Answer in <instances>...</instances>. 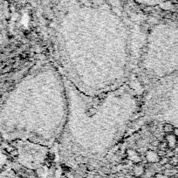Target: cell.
Here are the masks:
<instances>
[{"instance_id":"cell-12","label":"cell","mask_w":178,"mask_h":178,"mask_svg":"<svg viewBox=\"0 0 178 178\" xmlns=\"http://www.w3.org/2000/svg\"><path fill=\"white\" fill-rule=\"evenodd\" d=\"M176 137H178V128L177 127H175L174 130H173V133H172Z\"/></svg>"},{"instance_id":"cell-3","label":"cell","mask_w":178,"mask_h":178,"mask_svg":"<svg viewBox=\"0 0 178 178\" xmlns=\"http://www.w3.org/2000/svg\"><path fill=\"white\" fill-rule=\"evenodd\" d=\"M127 156H128V159L131 160L132 162H135V163H140V162H141L140 156L139 155V153L137 152V151L127 150Z\"/></svg>"},{"instance_id":"cell-10","label":"cell","mask_w":178,"mask_h":178,"mask_svg":"<svg viewBox=\"0 0 178 178\" xmlns=\"http://www.w3.org/2000/svg\"><path fill=\"white\" fill-rule=\"evenodd\" d=\"M159 144H160V141H159L158 140H154L151 141V145L154 146V147H158Z\"/></svg>"},{"instance_id":"cell-2","label":"cell","mask_w":178,"mask_h":178,"mask_svg":"<svg viewBox=\"0 0 178 178\" xmlns=\"http://www.w3.org/2000/svg\"><path fill=\"white\" fill-rule=\"evenodd\" d=\"M165 141L168 144V149H174L177 146V137L173 134H166Z\"/></svg>"},{"instance_id":"cell-5","label":"cell","mask_w":178,"mask_h":178,"mask_svg":"<svg viewBox=\"0 0 178 178\" xmlns=\"http://www.w3.org/2000/svg\"><path fill=\"white\" fill-rule=\"evenodd\" d=\"M174 128H175V127L172 124H170V123H166V124L163 125V132L165 134H172Z\"/></svg>"},{"instance_id":"cell-9","label":"cell","mask_w":178,"mask_h":178,"mask_svg":"<svg viewBox=\"0 0 178 178\" xmlns=\"http://www.w3.org/2000/svg\"><path fill=\"white\" fill-rule=\"evenodd\" d=\"M152 178H170V177H167V176L163 175V174H155Z\"/></svg>"},{"instance_id":"cell-8","label":"cell","mask_w":178,"mask_h":178,"mask_svg":"<svg viewBox=\"0 0 178 178\" xmlns=\"http://www.w3.org/2000/svg\"><path fill=\"white\" fill-rule=\"evenodd\" d=\"M157 154L159 155V157H160V158H162V157H165V156H166V151H164V150H161V149H159V150L157 151Z\"/></svg>"},{"instance_id":"cell-14","label":"cell","mask_w":178,"mask_h":178,"mask_svg":"<svg viewBox=\"0 0 178 178\" xmlns=\"http://www.w3.org/2000/svg\"><path fill=\"white\" fill-rule=\"evenodd\" d=\"M177 145H178V137H177Z\"/></svg>"},{"instance_id":"cell-6","label":"cell","mask_w":178,"mask_h":178,"mask_svg":"<svg viewBox=\"0 0 178 178\" xmlns=\"http://www.w3.org/2000/svg\"><path fill=\"white\" fill-rule=\"evenodd\" d=\"M168 163L169 164H171V165L173 166V167H177L178 164V156L177 155H174V156H172V157H170V158H168Z\"/></svg>"},{"instance_id":"cell-13","label":"cell","mask_w":178,"mask_h":178,"mask_svg":"<svg viewBox=\"0 0 178 178\" xmlns=\"http://www.w3.org/2000/svg\"><path fill=\"white\" fill-rule=\"evenodd\" d=\"M176 168H177V170H178V164H177V166L176 167Z\"/></svg>"},{"instance_id":"cell-7","label":"cell","mask_w":178,"mask_h":178,"mask_svg":"<svg viewBox=\"0 0 178 178\" xmlns=\"http://www.w3.org/2000/svg\"><path fill=\"white\" fill-rule=\"evenodd\" d=\"M158 148H159V149H161V150H164V151H166V150L168 149V144H167V142H166L165 140H164V141H162V142H160V144H159Z\"/></svg>"},{"instance_id":"cell-4","label":"cell","mask_w":178,"mask_h":178,"mask_svg":"<svg viewBox=\"0 0 178 178\" xmlns=\"http://www.w3.org/2000/svg\"><path fill=\"white\" fill-rule=\"evenodd\" d=\"M145 168L141 165H135L133 168V173L135 177H141L144 175Z\"/></svg>"},{"instance_id":"cell-1","label":"cell","mask_w":178,"mask_h":178,"mask_svg":"<svg viewBox=\"0 0 178 178\" xmlns=\"http://www.w3.org/2000/svg\"><path fill=\"white\" fill-rule=\"evenodd\" d=\"M146 159L149 163H158L159 161H160V157L159 155L157 154V152L155 151H153V150H148L146 152Z\"/></svg>"},{"instance_id":"cell-11","label":"cell","mask_w":178,"mask_h":178,"mask_svg":"<svg viewBox=\"0 0 178 178\" xmlns=\"http://www.w3.org/2000/svg\"><path fill=\"white\" fill-rule=\"evenodd\" d=\"M89 112H91V113H88V115L89 116H93V115H94L96 114V110H95V109H90Z\"/></svg>"}]
</instances>
